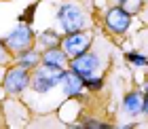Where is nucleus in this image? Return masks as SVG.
Masks as SVG:
<instances>
[{
    "mask_svg": "<svg viewBox=\"0 0 148 129\" xmlns=\"http://www.w3.org/2000/svg\"><path fill=\"white\" fill-rule=\"evenodd\" d=\"M62 78H64V68H53L42 64L32 74V89L36 93H49L57 85H62Z\"/></svg>",
    "mask_w": 148,
    "mask_h": 129,
    "instance_id": "f257e3e1",
    "label": "nucleus"
},
{
    "mask_svg": "<svg viewBox=\"0 0 148 129\" xmlns=\"http://www.w3.org/2000/svg\"><path fill=\"white\" fill-rule=\"evenodd\" d=\"M57 19L62 23V28L66 34L70 32H78V30H85L87 28V15L85 11L80 9L78 4L68 2V4H62L57 11Z\"/></svg>",
    "mask_w": 148,
    "mask_h": 129,
    "instance_id": "f03ea898",
    "label": "nucleus"
},
{
    "mask_svg": "<svg viewBox=\"0 0 148 129\" xmlns=\"http://www.w3.org/2000/svg\"><path fill=\"white\" fill-rule=\"evenodd\" d=\"M32 43H34V32H32V28L28 23H19L17 28H13L9 32V36L4 38V45L9 47V51L13 53H21L25 49H30Z\"/></svg>",
    "mask_w": 148,
    "mask_h": 129,
    "instance_id": "7ed1b4c3",
    "label": "nucleus"
},
{
    "mask_svg": "<svg viewBox=\"0 0 148 129\" xmlns=\"http://www.w3.org/2000/svg\"><path fill=\"white\" fill-rule=\"evenodd\" d=\"M28 85H32V74L28 72V68H23V66L11 68V70L4 74V80H2L4 91L11 93V95H17V93H21Z\"/></svg>",
    "mask_w": 148,
    "mask_h": 129,
    "instance_id": "20e7f679",
    "label": "nucleus"
},
{
    "mask_svg": "<svg viewBox=\"0 0 148 129\" xmlns=\"http://www.w3.org/2000/svg\"><path fill=\"white\" fill-rule=\"evenodd\" d=\"M91 47V32L78 30V32H70L66 34V38H62V49L68 53V57H76L80 53L89 51Z\"/></svg>",
    "mask_w": 148,
    "mask_h": 129,
    "instance_id": "39448f33",
    "label": "nucleus"
},
{
    "mask_svg": "<svg viewBox=\"0 0 148 129\" xmlns=\"http://www.w3.org/2000/svg\"><path fill=\"white\" fill-rule=\"evenodd\" d=\"M70 68L78 74V76H83V78L87 80V78L95 76V72L99 70V57L95 55V53L85 51V53H80V55L72 57Z\"/></svg>",
    "mask_w": 148,
    "mask_h": 129,
    "instance_id": "423d86ee",
    "label": "nucleus"
},
{
    "mask_svg": "<svg viewBox=\"0 0 148 129\" xmlns=\"http://www.w3.org/2000/svg\"><path fill=\"white\" fill-rule=\"evenodd\" d=\"M131 25V15L127 11H123L121 6H112L106 13V28H108L112 34H125Z\"/></svg>",
    "mask_w": 148,
    "mask_h": 129,
    "instance_id": "0eeeda50",
    "label": "nucleus"
},
{
    "mask_svg": "<svg viewBox=\"0 0 148 129\" xmlns=\"http://www.w3.org/2000/svg\"><path fill=\"white\" fill-rule=\"evenodd\" d=\"M62 85H64V93L68 97H76V95H80V91H83V87H85V78L78 76L70 68V70H64Z\"/></svg>",
    "mask_w": 148,
    "mask_h": 129,
    "instance_id": "6e6552de",
    "label": "nucleus"
},
{
    "mask_svg": "<svg viewBox=\"0 0 148 129\" xmlns=\"http://www.w3.org/2000/svg\"><path fill=\"white\" fill-rule=\"evenodd\" d=\"M42 64L47 66H53V68H64L66 70V64H68V53H66L62 47H49L45 53H42Z\"/></svg>",
    "mask_w": 148,
    "mask_h": 129,
    "instance_id": "1a4fd4ad",
    "label": "nucleus"
},
{
    "mask_svg": "<svg viewBox=\"0 0 148 129\" xmlns=\"http://www.w3.org/2000/svg\"><path fill=\"white\" fill-rule=\"evenodd\" d=\"M123 110H125V114H129V117H138L140 112H144V97H142V93H138V91L127 93V95L123 97Z\"/></svg>",
    "mask_w": 148,
    "mask_h": 129,
    "instance_id": "9d476101",
    "label": "nucleus"
},
{
    "mask_svg": "<svg viewBox=\"0 0 148 129\" xmlns=\"http://www.w3.org/2000/svg\"><path fill=\"white\" fill-rule=\"evenodd\" d=\"M38 64H42V55L36 51V49H25L19 53V66H23V68H38Z\"/></svg>",
    "mask_w": 148,
    "mask_h": 129,
    "instance_id": "9b49d317",
    "label": "nucleus"
},
{
    "mask_svg": "<svg viewBox=\"0 0 148 129\" xmlns=\"http://www.w3.org/2000/svg\"><path fill=\"white\" fill-rule=\"evenodd\" d=\"M38 43L49 49V47H57V45H62V38H59V34H57V32H53V30H45V32H40V34H38Z\"/></svg>",
    "mask_w": 148,
    "mask_h": 129,
    "instance_id": "f8f14e48",
    "label": "nucleus"
},
{
    "mask_svg": "<svg viewBox=\"0 0 148 129\" xmlns=\"http://www.w3.org/2000/svg\"><path fill=\"white\" fill-rule=\"evenodd\" d=\"M119 6H121L123 11H127L129 15H136L138 11H142L144 0H119Z\"/></svg>",
    "mask_w": 148,
    "mask_h": 129,
    "instance_id": "ddd939ff",
    "label": "nucleus"
},
{
    "mask_svg": "<svg viewBox=\"0 0 148 129\" xmlns=\"http://www.w3.org/2000/svg\"><path fill=\"white\" fill-rule=\"evenodd\" d=\"M127 59L131 66H138V68H144L148 64V57H144L142 53H127Z\"/></svg>",
    "mask_w": 148,
    "mask_h": 129,
    "instance_id": "4468645a",
    "label": "nucleus"
},
{
    "mask_svg": "<svg viewBox=\"0 0 148 129\" xmlns=\"http://www.w3.org/2000/svg\"><path fill=\"white\" fill-rule=\"evenodd\" d=\"M85 87L89 91H99L104 87V80H102V76H91V78L85 80Z\"/></svg>",
    "mask_w": 148,
    "mask_h": 129,
    "instance_id": "2eb2a0df",
    "label": "nucleus"
},
{
    "mask_svg": "<svg viewBox=\"0 0 148 129\" xmlns=\"http://www.w3.org/2000/svg\"><path fill=\"white\" fill-rule=\"evenodd\" d=\"M9 62V47L4 45V40H0V64Z\"/></svg>",
    "mask_w": 148,
    "mask_h": 129,
    "instance_id": "dca6fc26",
    "label": "nucleus"
},
{
    "mask_svg": "<svg viewBox=\"0 0 148 129\" xmlns=\"http://www.w3.org/2000/svg\"><path fill=\"white\" fill-rule=\"evenodd\" d=\"M85 127H106V125L99 123V121H91L89 119V121H85Z\"/></svg>",
    "mask_w": 148,
    "mask_h": 129,
    "instance_id": "f3484780",
    "label": "nucleus"
},
{
    "mask_svg": "<svg viewBox=\"0 0 148 129\" xmlns=\"http://www.w3.org/2000/svg\"><path fill=\"white\" fill-rule=\"evenodd\" d=\"M144 114H146V117H148V93H146V95H144Z\"/></svg>",
    "mask_w": 148,
    "mask_h": 129,
    "instance_id": "a211bd4d",
    "label": "nucleus"
},
{
    "mask_svg": "<svg viewBox=\"0 0 148 129\" xmlns=\"http://www.w3.org/2000/svg\"><path fill=\"white\" fill-rule=\"evenodd\" d=\"M146 66H148V64H146Z\"/></svg>",
    "mask_w": 148,
    "mask_h": 129,
    "instance_id": "6ab92c4d",
    "label": "nucleus"
}]
</instances>
